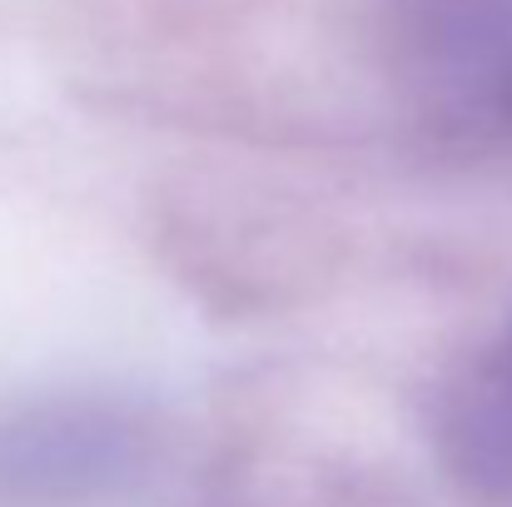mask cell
<instances>
[{
  "label": "cell",
  "instance_id": "obj_1",
  "mask_svg": "<svg viewBox=\"0 0 512 507\" xmlns=\"http://www.w3.org/2000/svg\"><path fill=\"white\" fill-rule=\"evenodd\" d=\"M443 453L463 488L512 507V348L473 368L443 408Z\"/></svg>",
  "mask_w": 512,
  "mask_h": 507
}]
</instances>
